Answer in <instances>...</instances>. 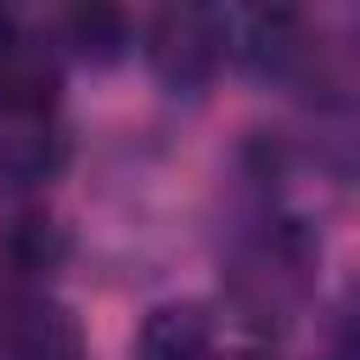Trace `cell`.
Wrapping results in <instances>:
<instances>
[{"label": "cell", "instance_id": "obj_2", "mask_svg": "<svg viewBox=\"0 0 360 360\" xmlns=\"http://www.w3.org/2000/svg\"><path fill=\"white\" fill-rule=\"evenodd\" d=\"M56 90H62V73L51 45L0 17V118L39 124L56 107Z\"/></svg>", "mask_w": 360, "mask_h": 360}, {"label": "cell", "instance_id": "obj_4", "mask_svg": "<svg viewBox=\"0 0 360 360\" xmlns=\"http://www.w3.org/2000/svg\"><path fill=\"white\" fill-rule=\"evenodd\" d=\"M214 349V321L202 304H158L141 326L135 360H208Z\"/></svg>", "mask_w": 360, "mask_h": 360}, {"label": "cell", "instance_id": "obj_1", "mask_svg": "<svg viewBox=\"0 0 360 360\" xmlns=\"http://www.w3.org/2000/svg\"><path fill=\"white\" fill-rule=\"evenodd\" d=\"M219 51H225V17L197 11V6L158 11L152 34H146V56L163 84H202L219 68Z\"/></svg>", "mask_w": 360, "mask_h": 360}, {"label": "cell", "instance_id": "obj_6", "mask_svg": "<svg viewBox=\"0 0 360 360\" xmlns=\"http://www.w3.org/2000/svg\"><path fill=\"white\" fill-rule=\"evenodd\" d=\"M242 360H259V354H242Z\"/></svg>", "mask_w": 360, "mask_h": 360}, {"label": "cell", "instance_id": "obj_5", "mask_svg": "<svg viewBox=\"0 0 360 360\" xmlns=\"http://www.w3.org/2000/svg\"><path fill=\"white\" fill-rule=\"evenodd\" d=\"M68 34H73V45H79L84 56L96 51V62H107V56H118V45H124V17L107 11V6L68 11Z\"/></svg>", "mask_w": 360, "mask_h": 360}, {"label": "cell", "instance_id": "obj_3", "mask_svg": "<svg viewBox=\"0 0 360 360\" xmlns=\"http://www.w3.org/2000/svg\"><path fill=\"white\" fill-rule=\"evenodd\" d=\"M79 321L45 292H0V360H79Z\"/></svg>", "mask_w": 360, "mask_h": 360}]
</instances>
